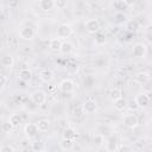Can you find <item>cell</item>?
<instances>
[{
  "mask_svg": "<svg viewBox=\"0 0 152 152\" xmlns=\"http://www.w3.org/2000/svg\"><path fill=\"white\" fill-rule=\"evenodd\" d=\"M39 7L43 10V11H52L55 8V1L53 0H40L39 1Z\"/></svg>",
  "mask_w": 152,
  "mask_h": 152,
  "instance_id": "cell-16",
  "label": "cell"
},
{
  "mask_svg": "<svg viewBox=\"0 0 152 152\" xmlns=\"http://www.w3.org/2000/svg\"><path fill=\"white\" fill-rule=\"evenodd\" d=\"M72 34V27L68 24H62L57 28V37L61 38H69Z\"/></svg>",
  "mask_w": 152,
  "mask_h": 152,
  "instance_id": "cell-3",
  "label": "cell"
},
{
  "mask_svg": "<svg viewBox=\"0 0 152 152\" xmlns=\"http://www.w3.org/2000/svg\"><path fill=\"white\" fill-rule=\"evenodd\" d=\"M36 125H37L39 132H46V131L49 129V127H50V122H49L48 119H42V120H39Z\"/></svg>",
  "mask_w": 152,
  "mask_h": 152,
  "instance_id": "cell-23",
  "label": "cell"
},
{
  "mask_svg": "<svg viewBox=\"0 0 152 152\" xmlns=\"http://www.w3.org/2000/svg\"><path fill=\"white\" fill-rule=\"evenodd\" d=\"M59 147L62 151H70L74 148V140L62 138V140L59 141Z\"/></svg>",
  "mask_w": 152,
  "mask_h": 152,
  "instance_id": "cell-18",
  "label": "cell"
},
{
  "mask_svg": "<svg viewBox=\"0 0 152 152\" xmlns=\"http://www.w3.org/2000/svg\"><path fill=\"white\" fill-rule=\"evenodd\" d=\"M104 42H106L104 33H102V32L99 31V32L96 33V36H95V43L99 44V45H102V44H104Z\"/></svg>",
  "mask_w": 152,
  "mask_h": 152,
  "instance_id": "cell-27",
  "label": "cell"
},
{
  "mask_svg": "<svg viewBox=\"0 0 152 152\" xmlns=\"http://www.w3.org/2000/svg\"><path fill=\"white\" fill-rule=\"evenodd\" d=\"M53 77H55V74H53V71L50 70V69H42V70L39 71V78H40L43 82H45V83L51 82V81L53 80Z\"/></svg>",
  "mask_w": 152,
  "mask_h": 152,
  "instance_id": "cell-11",
  "label": "cell"
},
{
  "mask_svg": "<svg viewBox=\"0 0 152 152\" xmlns=\"http://www.w3.org/2000/svg\"><path fill=\"white\" fill-rule=\"evenodd\" d=\"M31 101L34 104H38V106L43 104L46 101V93L43 91V90H34L31 94Z\"/></svg>",
  "mask_w": 152,
  "mask_h": 152,
  "instance_id": "cell-2",
  "label": "cell"
},
{
  "mask_svg": "<svg viewBox=\"0 0 152 152\" xmlns=\"http://www.w3.org/2000/svg\"><path fill=\"white\" fill-rule=\"evenodd\" d=\"M59 88L63 93H72L75 90V83L71 80L65 78L59 83Z\"/></svg>",
  "mask_w": 152,
  "mask_h": 152,
  "instance_id": "cell-10",
  "label": "cell"
},
{
  "mask_svg": "<svg viewBox=\"0 0 152 152\" xmlns=\"http://www.w3.org/2000/svg\"><path fill=\"white\" fill-rule=\"evenodd\" d=\"M0 152H15L14 148L10 145H2L1 148H0Z\"/></svg>",
  "mask_w": 152,
  "mask_h": 152,
  "instance_id": "cell-34",
  "label": "cell"
},
{
  "mask_svg": "<svg viewBox=\"0 0 152 152\" xmlns=\"http://www.w3.org/2000/svg\"><path fill=\"white\" fill-rule=\"evenodd\" d=\"M62 137H63L64 139L74 140V139H76V137H77V132H76V129L72 128V127H66V128L63 131Z\"/></svg>",
  "mask_w": 152,
  "mask_h": 152,
  "instance_id": "cell-15",
  "label": "cell"
},
{
  "mask_svg": "<svg viewBox=\"0 0 152 152\" xmlns=\"http://www.w3.org/2000/svg\"><path fill=\"white\" fill-rule=\"evenodd\" d=\"M93 142H94L95 146H99V147L102 146V145L104 144V138H103V135L100 134V133L94 134V137H93Z\"/></svg>",
  "mask_w": 152,
  "mask_h": 152,
  "instance_id": "cell-25",
  "label": "cell"
},
{
  "mask_svg": "<svg viewBox=\"0 0 152 152\" xmlns=\"http://www.w3.org/2000/svg\"><path fill=\"white\" fill-rule=\"evenodd\" d=\"M1 64H2L4 68H11V66H13V64H14V58H13V56H11V55L4 56L2 59H1Z\"/></svg>",
  "mask_w": 152,
  "mask_h": 152,
  "instance_id": "cell-22",
  "label": "cell"
},
{
  "mask_svg": "<svg viewBox=\"0 0 152 152\" xmlns=\"http://www.w3.org/2000/svg\"><path fill=\"white\" fill-rule=\"evenodd\" d=\"M84 27L89 33H97L100 31V21L97 19H88L84 24Z\"/></svg>",
  "mask_w": 152,
  "mask_h": 152,
  "instance_id": "cell-6",
  "label": "cell"
},
{
  "mask_svg": "<svg viewBox=\"0 0 152 152\" xmlns=\"http://www.w3.org/2000/svg\"><path fill=\"white\" fill-rule=\"evenodd\" d=\"M133 56L137 58H144L147 53V48L144 43H137L133 46V51H132Z\"/></svg>",
  "mask_w": 152,
  "mask_h": 152,
  "instance_id": "cell-4",
  "label": "cell"
},
{
  "mask_svg": "<svg viewBox=\"0 0 152 152\" xmlns=\"http://www.w3.org/2000/svg\"><path fill=\"white\" fill-rule=\"evenodd\" d=\"M128 107H129L131 109H133V110H135V109H138V108H139L135 101H132V102H128Z\"/></svg>",
  "mask_w": 152,
  "mask_h": 152,
  "instance_id": "cell-35",
  "label": "cell"
},
{
  "mask_svg": "<svg viewBox=\"0 0 152 152\" xmlns=\"http://www.w3.org/2000/svg\"><path fill=\"white\" fill-rule=\"evenodd\" d=\"M66 71H68L69 74H76V72L78 71V65H77L76 63L69 64V65L66 66Z\"/></svg>",
  "mask_w": 152,
  "mask_h": 152,
  "instance_id": "cell-28",
  "label": "cell"
},
{
  "mask_svg": "<svg viewBox=\"0 0 152 152\" xmlns=\"http://www.w3.org/2000/svg\"><path fill=\"white\" fill-rule=\"evenodd\" d=\"M134 101L137 102V104H138L139 108H145L150 103V97L146 94H144V93H139V94L135 95Z\"/></svg>",
  "mask_w": 152,
  "mask_h": 152,
  "instance_id": "cell-8",
  "label": "cell"
},
{
  "mask_svg": "<svg viewBox=\"0 0 152 152\" xmlns=\"http://www.w3.org/2000/svg\"><path fill=\"white\" fill-rule=\"evenodd\" d=\"M34 34H36L34 30L32 27H30V26H24V27H21L19 30V36L24 40H31L34 37Z\"/></svg>",
  "mask_w": 152,
  "mask_h": 152,
  "instance_id": "cell-7",
  "label": "cell"
},
{
  "mask_svg": "<svg viewBox=\"0 0 152 152\" xmlns=\"http://www.w3.org/2000/svg\"><path fill=\"white\" fill-rule=\"evenodd\" d=\"M82 110L86 114H94L97 110V103L95 100L93 99H88L84 101V103L82 104Z\"/></svg>",
  "mask_w": 152,
  "mask_h": 152,
  "instance_id": "cell-1",
  "label": "cell"
},
{
  "mask_svg": "<svg viewBox=\"0 0 152 152\" xmlns=\"http://www.w3.org/2000/svg\"><path fill=\"white\" fill-rule=\"evenodd\" d=\"M72 51H74V45H72V43H70V42H68V40H66V42H63L59 52L63 53V55H69V53H71Z\"/></svg>",
  "mask_w": 152,
  "mask_h": 152,
  "instance_id": "cell-19",
  "label": "cell"
},
{
  "mask_svg": "<svg viewBox=\"0 0 152 152\" xmlns=\"http://www.w3.org/2000/svg\"><path fill=\"white\" fill-rule=\"evenodd\" d=\"M62 42H61V39L57 37V38H52V39H50V43H49V46H50V49L52 50V51H59L61 50V48H62Z\"/></svg>",
  "mask_w": 152,
  "mask_h": 152,
  "instance_id": "cell-21",
  "label": "cell"
},
{
  "mask_svg": "<svg viewBox=\"0 0 152 152\" xmlns=\"http://www.w3.org/2000/svg\"><path fill=\"white\" fill-rule=\"evenodd\" d=\"M12 128H13V126L10 124V121H6V122H4V124L1 125V131H2L4 133H8Z\"/></svg>",
  "mask_w": 152,
  "mask_h": 152,
  "instance_id": "cell-30",
  "label": "cell"
},
{
  "mask_svg": "<svg viewBox=\"0 0 152 152\" xmlns=\"http://www.w3.org/2000/svg\"><path fill=\"white\" fill-rule=\"evenodd\" d=\"M129 31H135L137 28H138V23L135 21V20H131V21H128L127 23V26H126Z\"/></svg>",
  "mask_w": 152,
  "mask_h": 152,
  "instance_id": "cell-31",
  "label": "cell"
},
{
  "mask_svg": "<svg viewBox=\"0 0 152 152\" xmlns=\"http://www.w3.org/2000/svg\"><path fill=\"white\" fill-rule=\"evenodd\" d=\"M129 4L131 2H127V1H115L113 2V7H115V10L121 11V10H125Z\"/></svg>",
  "mask_w": 152,
  "mask_h": 152,
  "instance_id": "cell-26",
  "label": "cell"
},
{
  "mask_svg": "<svg viewBox=\"0 0 152 152\" xmlns=\"http://www.w3.org/2000/svg\"><path fill=\"white\" fill-rule=\"evenodd\" d=\"M38 127L36 124H27L25 125L24 127V133H25V137L27 139H34L38 134Z\"/></svg>",
  "mask_w": 152,
  "mask_h": 152,
  "instance_id": "cell-5",
  "label": "cell"
},
{
  "mask_svg": "<svg viewBox=\"0 0 152 152\" xmlns=\"http://www.w3.org/2000/svg\"><path fill=\"white\" fill-rule=\"evenodd\" d=\"M113 103H114V108H115L116 110H119V112H122V110H125V109L128 107V101H127L126 99H124V97H121V99L114 101Z\"/></svg>",
  "mask_w": 152,
  "mask_h": 152,
  "instance_id": "cell-17",
  "label": "cell"
},
{
  "mask_svg": "<svg viewBox=\"0 0 152 152\" xmlns=\"http://www.w3.org/2000/svg\"><path fill=\"white\" fill-rule=\"evenodd\" d=\"M124 124L129 128H135L139 125V120L134 114H126L124 115Z\"/></svg>",
  "mask_w": 152,
  "mask_h": 152,
  "instance_id": "cell-9",
  "label": "cell"
},
{
  "mask_svg": "<svg viewBox=\"0 0 152 152\" xmlns=\"http://www.w3.org/2000/svg\"><path fill=\"white\" fill-rule=\"evenodd\" d=\"M134 81L138 84H145V83H147L150 81V75L146 71H139L138 74H135Z\"/></svg>",
  "mask_w": 152,
  "mask_h": 152,
  "instance_id": "cell-13",
  "label": "cell"
},
{
  "mask_svg": "<svg viewBox=\"0 0 152 152\" xmlns=\"http://www.w3.org/2000/svg\"><path fill=\"white\" fill-rule=\"evenodd\" d=\"M8 121H10V124H11V125L13 126V128H14V127H18V126L21 124V118H20L19 114H12V115L10 116Z\"/></svg>",
  "mask_w": 152,
  "mask_h": 152,
  "instance_id": "cell-24",
  "label": "cell"
},
{
  "mask_svg": "<svg viewBox=\"0 0 152 152\" xmlns=\"http://www.w3.org/2000/svg\"><path fill=\"white\" fill-rule=\"evenodd\" d=\"M118 152H133V151H132L131 146H128V145H126V144H122V145L119 146Z\"/></svg>",
  "mask_w": 152,
  "mask_h": 152,
  "instance_id": "cell-32",
  "label": "cell"
},
{
  "mask_svg": "<svg viewBox=\"0 0 152 152\" xmlns=\"http://www.w3.org/2000/svg\"><path fill=\"white\" fill-rule=\"evenodd\" d=\"M118 141H116V138L114 135H110L107 141H106V150L107 152H118Z\"/></svg>",
  "mask_w": 152,
  "mask_h": 152,
  "instance_id": "cell-12",
  "label": "cell"
},
{
  "mask_svg": "<svg viewBox=\"0 0 152 152\" xmlns=\"http://www.w3.org/2000/svg\"><path fill=\"white\" fill-rule=\"evenodd\" d=\"M109 99L114 102V101H116V100H119V99H121L122 97V91H121V89H119V88H112L110 90H109Z\"/></svg>",
  "mask_w": 152,
  "mask_h": 152,
  "instance_id": "cell-20",
  "label": "cell"
},
{
  "mask_svg": "<svg viewBox=\"0 0 152 152\" xmlns=\"http://www.w3.org/2000/svg\"><path fill=\"white\" fill-rule=\"evenodd\" d=\"M66 5H68V2L65 0H56L55 1V7L57 10H63L64 7H66Z\"/></svg>",
  "mask_w": 152,
  "mask_h": 152,
  "instance_id": "cell-29",
  "label": "cell"
},
{
  "mask_svg": "<svg viewBox=\"0 0 152 152\" xmlns=\"http://www.w3.org/2000/svg\"><path fill=\"white\" fill-rule=\"evenodd\" d=\"M133 152H141V151H133Z\"/></svg>",
  "mask_w": 152,
  "mask_h": 152,
  "instance_id": "cell-36",
  "label": "cell"
},
{
  "mask_svg": "<svg viewBox=\"0 0 152 152\" xmlns=\"http://www.w3.org/2000/svg\"><path fill=\"white\" fill-rule=\"evenodd\" d=\"M6 83H7V78H6V76H5L4 74H1V75H0V86H1V91L5 89Z\"/></svg>",
  "mask_w": 152,
  "mask_h": 152,
  "instance_id": "cell-33",
  "label": "cell"
},
{
  "mask_svg": "<svg viewBox=\"0 0 152 152\" xmlns=\"http://www.w3.org/2000/svg\"><path fill=\"white\" fill-rule=\"evenodd\" d=\"M18 76H19V78H20L21 81L27 82V81H30V80L32 78V71H31L30 69H27V68H24V69H20V70H19Z\"/></svg>",
  "mask_w": 152,
  "mask_h": 152,
  "instance_id": "cell-14",
  "label": "cell"
}]
</instances>
